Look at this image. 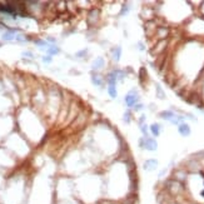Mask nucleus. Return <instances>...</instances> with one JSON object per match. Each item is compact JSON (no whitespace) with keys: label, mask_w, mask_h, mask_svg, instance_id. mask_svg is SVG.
Segmentation results:
<instances>
[{"label":"nucleus","mask_w":204,"mask_h":204,"mask_svg":"<svg viewBox=\"0 0 204 204\" xmlns=\"http://www.w3.org/2000/svg\"><path fill=\"white\" fill-rule=\"evenodd\" d=\"M104 64H105L104 59L101 58V56H98V58L93 61V69H94V70H100L101 68L104 66Z\"/></svg>","instance_id":"7"},{"label":"nucleus","mask_w":204,"mask_h":204,"mask_svg":"<svg viewBox=\"0 0 204 204\" xmlns=\"http://www.w3.org/2000/svg\"><path fill=\"white\" fill-rule=\"evenodd\" d=\"M113 74L115 75L117 82H118V80H123V79H124V76H125V74H124V71H123V70H119V69L113 71Z\"/></svg>","instance_id":"15"},{"label":"nucleus","mask_w":204,"mask_h":204,"mask_svg":"<svg viewBox=\"0 0 204 204\" xmlns=\"http://www.w3.org/2000/svg\"><path fill=\"white\" fill-rule=\"evenodd\" d=\"M144 149L146 150H150V152H154L158 149V143L155 139L153 138H144Z\"/></svg>","instance_id":"4"},{"label":"nucleus","mask_w":204,"mask_h":204,"mask_svg":"<svg viewBox=\"0 0 204 204\" xmlns=\"http://www.w3.org/2000/svg\"><path fill=\"white\" fill-rule=\"evenodd\" d=\"M150 132H152V134L154 135V137H159V135H160V132H162L160 124H157V123L152 124V125H150Z\"/></svg>","instance_id":"8"},{"label":"nucleus","mask_w":204,"mask_h":204,"mask_svg":"<svg viewBox=\"0 0 204 204\" xmlns=\"http://www.w3.org/2000/svg\"><path fill=\"white\" fill-rule=\"evenodd\" d=\"M106 90H108V93H109L110 98L115 99L118 97V90H117L115 84H109V85H108V88H106Z\"/></svg>","instance_id":"9"},{"label":"nucleus","mask_w":204,"mask_h":204,"mask_svg":"<svg viewBox=\"0 0 204 204\" xmlns=\"http://www.w3.org/2000/svg\"><path fill=\"white\" fill-rule=\"evenodd\" d=\"M23 55H24V56H28V58H34V55H33L30 52H24V53H23Z\"/></svg>","instance_id":"23"},{"label":"nucleus","mask_w":204,"mask_h":204,"mask_svg":"<svg viewBox=\"0 0 204 204\" xmlns=\"http://www.w3.org/2000/svg\"><path fill=\"white\" fill-rule=\"evenodd\" d=\"M159 117H160L162 119H164V120H168V122H172L173 124H177V125H179L180 122L183 120L182 117L175 115L174 113L170 111V110H163V111H160Z\"/></svg>","instance_id":"2"},{"label":"nucleus","mask_w":204,"mask_h":204,"mask_svg":"<svg viewBox=\"0 0 204 204\" xmlns=\"http://www.w3.org/2000/svg\"><path fill=\"white\" fill-rule=\"evenodd\" d=\"M43 61L44 63H50V61H52V56H44Z\"/></svg>","instance_id":"22"},{"label":"nucleus","mask_w":204,"mask_h":204,"mask_svg":"<svg viewBox=\"0 0 204 204\" xmlns=\"http://www.w3.org/2000/svg\"><path fill=\"white\" fill-rule=\"evenodd\" d=\"M47 53L49 54V56H53V55H56L59 53V48L56 45H50L49 49L47 50Z\"/></svg>","instance_id":"14"},{"label":"nucleus","mask_w":204,"mask_h":204,"mask_svg":"<svg viewBox=\"0 0 204 204\" xmlns=\"http://www.w3.org/2000/svg\"><path fill=\"white\" fill-rule=\"evenodd\" d=\"M123 120L125 122V123H130V122H132V114H130V111H125V113H124Z\"/></svg>","instance_id":"18"},{"label":"nucleus","mask_w":204,"mask_h":204,"mask_svg":"<svg viewBox=\"0 0 204 204\" xmlns=\"http://www.w3.org/2000/svg\"><path fill=\"white\" fill-rule=\"evenodd\" d=\"M120 55H122V48L120 47H117V48L113 49V59L115 61L120 60Z\"/></svg>","instance_id":"12"},{"label":"nucleus","mask_w":204,"mask_h":204,"mask_svg":"<svg viewBox=\"0 0 204 204\" xmlns=\"http://www.w3.org/2000/svg\"><path fill=\"white\" fill-rule=\"evenodd\" d=\"M155 89H157V97H158V98H159V99H164V98H165V94H164L163 89L160 88V85H159V84H157Z\"/></svg>","instance_id":"17"},{"label":"nucleus","mask_w":204,"mask_h":204,"mask_svg":"<svg viewBox=\"0 0 204 204\" xmlns=\"http://www.w3.org/2000/svg\"><path fill=\"white\" fill-rule=\"evenodd\" d=\"M178 132H179V134L182 135V137H189L190 133H192V130H190V127L187 123H180L178 125Z\"/></svg>","instance_id":"6"},{"label":"nucleus","mask_w":204,"mask_h":204,"mask_svg":"<svg viewBox=\"0 0 204 204\" xmlns=\"http://www.w3.org/2000/svg\"><path fill=\"white\" fill-rule=\"evenodd\" d=\"M143 108H144V106H143V104H137V105L134 106V110H135V111H139V110L143 109Z\"/></svg>","instance_id":"21"},{"label":"nucleus","mask_w":204,"mask_h":204,"mask_svg":"<svg viewBox=\"0 0 204 204\" xmlns=\"http://www.w3.org/2000/svg\"><path fill=\"white\" fill-rule=\"evenodd\" d=\"M1 38H3V40H5V42H10V40L16 39V34L14 31H5Z\"/></svg>","instance_id":"10"},{"label":"nucleus","mask_w":204,"mask_h":204,"mask_svg":"<svg viewBox=\"0 0 204 204\" xmlns=\"http://www.w3.org/2000/svg\"><path fill=\"white\" fill-rule=\"evenodd\" d=\"M140 129H141V133L144 134V138H148V128H146V124H140Z\"/></svg>","instance_id":"19"},{"label":"nucleus","mask_w":204,"mask_h":204,"mask_svg":"<svg viewBox=\"0 0 204 204\" xmlns=\"http://www.w3.org/2000/svg\"><path fill=\"white\" fill-rule=\"evenodd\" d=\"M165 185H167V187H165V190H167L172 197L179 195V194L183 192V189H184L183 184L180 183V182H178V180H175V179H169L168 182L165 183Z\"/></svg>","instance_id":"1"},{"label":"nucleus","mask_w":204,"mask_h":204,"mask_svg":"<svg viewBox=\"0 0 204 204\" xmlns=\"http://www.w3.org/2000/svg\"><path fill=\"white\" fill-rule=\"evenodd\" d=\"M129 9H130V7H129V5H127V4H125V5H124V7H123V10H122V13H120V14H122V15H125V13L128 14Z\"/></svg>","instance_id":"20"},{"label":"nucleus","mask_w":204,"mask_h":204,"mask_svg":"<svg viewBox=\"0 0 204 204\" xmlns=\"http://www.w3.org/2000/svg\"><path fill=\"white\" fill-rule=\"evenodd\" d=\"M35 44L38 45L39 48L45 49V50H48V49H49V47H50V45H49L47 42H45V40H36V42H35Z\"/></svg>","instance_id":"16"},{"label":"nucleus","mask_w":204,"mask_h":204,"mask_svg":"<svg viewBox=\"0 0 204 204\" xmlns=\"http://www.w3.org/2000/svg\"><path fill=\"white\" fill-rule=\"evenodd\" d=\"M124 100H125L127 106H133V108H134L135 105H137V101L139 100V95H138L137 92L132 90V92H129V93L125 95Z\"/></svg>","instance_id":"3"},{"label":"nucleus","mask_w":204,"mask_h":204,"mask_svg":"<svg viewBox=\"0 0 204 204\" xmlns=\"http://www.w3.org/2000/svg\"><path fill=\"white\" fill-rule=\"evenodd\" d=\"M173 179H175V180H178V182H180V183H183L184 180L187 179V173H184V172H180V170H178L177 173L174 174V178Z\"/></svg>","instance_id":"11"},{"label":"nucleus","mask_w":204,"mask_h":204,"mask_svg":"<svg viewBox=\"0 0 204 204\" xmlns=\"http://www.w3.org/2000/svg\"><path fill=\"white\" fill-rule=\"evenodd\" d=\"M200 195H202V197H203V198H204V189H203V190H202V192H200Z\"/></svg>","instance_id":"24"},{"label":"nucleus","mask_w":204,"mask_h":204,"mask_svg":"<svg viewBox=\"0 0 204 204\" xmlns=\"http://www.w3.org/2000/svg\"><path fill=\"white\" fill-rule=\"evenodd\" d=\"M158 168V160L157 159H146L143 164V169L145 172H154Z\"/></svg>","instance_id":"5"},{"label":"nucleus","mask_w":204,"mask_h":204,"mask_svg":"<svg viewBox=\"0 0 204 204\" xmlns=\"http://www.w3.org/2000/svg\"><path fill=\"white\" fill-rule=\"evenodd\" d=\"M92 82H93L94 85L100 87L101 84H103V79H101L100 75H98V74H93V75H92Z\"/></svg>","instance_id":"13"}]
</instances>
